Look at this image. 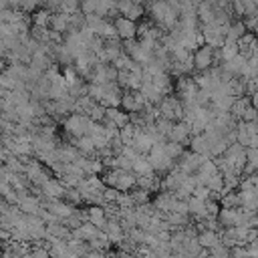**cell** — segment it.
I'll return each mask as SVG.
<instances>
[{"instance_id": "22", "label": "cell", "mask_w": 258, "mask_h": 258, "mask_svg": "<svg viewBox=\"0 0 258 258\" xmlns=\"http://www.w3.org/2000/svg\"><path fill=\"white\" fill-rule=\"evenodd\" d=\"M51 17L52 12L47 10V8H40L33 15V24H38V26H51Z\"/></svg>"}, {"instance_id": "7", "label": "cell", "mask_w": 258, "mask_h": 258, "mask_svg": "<svg viewBox=\"0 0 258 258\" xmlns=\"http://www.w3.org/2000/svg\"><path fill=\"white\" fill-rule=\"evenodd\" d=\"M189 139H192V129H189V125L186 123L184 119H182V121H175L173 127H172V131H170V135H168V141H173V143L184 145V143H188Z\"/></svg>"}, {"instance_id": "26", "label": "cell", "mask_w": 258, "mask_h": 258, "mask_svg": "<svg viewBox=\"0 0 258 258\" xmlns=\"http://www.w3.org/2000/svg\"><path fill=\"white\" fill-rule=\"evenodd\" d=\"M232 12H234L236 18L246 17V6H244L242 0H232Z\"/></svg>"}, {"instance_id": "20", "label": "cell", "mask_w": 258, "mask_h": 258, "mask_svg": "<svg viewBox=\"0 0 258 258\" xmlns=\"http://www.w3.org/2000/svg\"><path fill=\"white\" fill-rule=\"evenodd\" d=\"M220 206L222 208H242V200L238 192H226L220 198Z\"/></svg>"}, {"instance_id": "3", "label": "cell", "mask_w": 258, "mask_h": 258, "mask_svg": "<svg viewBox=\"0 0 258 258\" xmlns=\"http://www.w3.org/2000/svg\"><path fill=\"white\" fill-rule=\"evenodd\" d=\"M147 159H149V164H152L155 173H168L175 168V159H172L168 155L164 143H155L152 147V152L147 154Z\"/></svg>"}, {"instance_id": "21", "label": "cell", "mask_w": 258, "mask_h": 258, "mask_svg": "<svg viewBox=\"0 0 258 258\" xmlns=\"http://www.w3.org/2000/svg\"><path fill=\"white\" fill-rule=\"evenodd\" d=\"M138 125H133V123H127L125 127H121L119 129V139L123 141L125 145H129L131 141H133V138H135V133H138Z\"/></svg>"}, {"instance_id": "17", "label": "cell", "mask_w": 258, "mask_h": 258, "mask_svg": "<svg viewBox=\"0 0 258 258\" xmlns=\"http://www.w3.org/2000/svg\"><path fill=\"white\" fill-rule=\"evenodd\" d=\"M87 222H91V224H95L97 228L103 230V226L107 224V212H105V208L103 206H91L87 210Z\"/></svg>"}, {"instance_id": "1", "label": "cell", "mask_w": 258, "mask_h": 258, "mask_svg": "<svg viewBox=\"0 0 258 258\" xmlns=\"http://www.w3.org/2000/svg\"><path fill=\"white\" fill-rule=\"evenodd\" d=\"M105 186L115 188L119 192H129L138 186V175L131 170H121V168H107V172L101 175Z\"/></svg>"}, {"instance_id": "14", "label": "cell", "mask_w": 258, "mask_h": 258, "mask_svg": "<svg viewBox=\"0 0 258 258\" xmlns=\"http://www.w3.org/2000/svg\"><path fill=\"white\" fill-rule=\"evenodd\" d=\"M105 119H109L111 123H115L119 129L125 127L127 123H131V115L125 109H119V107H109V109H107V117Z\"/></svg>"}, {"instance_id": "13", "label": "cell", "mask_w": 258, "mask_h": 258, "mask_svg": "<svg viewBox=\"0 0 258 258\" xmlns=\"http://www.w3.org/2000/svg\"><path fill=\"white\" fill-rule=\"evenodd\" d=\"M51 29L57 31V33H69L71 31V15H67V12H52L51 17Z\"/></svg>"}, {"instance_id": "18", "label": "cell", "mask_w": 258, "mask_h": 258, "mask_svg": "<svg viewBox=\"0 0 258 258\" xmlns=\"http://www.w3.org/2000/svg\"><path fill=\"white\" fill-rule=\"evenodd\" d=\"M252 103H250V99L244 95V97H236L234 99V103H232V107H230V115H232L236 121H240L242 119V115H244V111L248 109Z\"/></svg>"}, {"instance_id": "31", "label": "cell", "mask_w": 258, "mask_h": 258, "mask_svg": "<svg viewBox=\"0 0 258 258\" xmlns=\"http://www.w3.org/2000/svg\"><path fill=\"white\" fill-rule=\"evenodd\" d=\"M250 103H252L254 107H258V91H254V93H252V97H250Z\"/></svg>"}, {"instance_id": "11", "label": "cell", "mask_w": 258, "mask_h": 258, "mask_svg": "<svg viewBox=\"0 0 258 258\" xmlns=\"http://www.w3.org/2000/svg\"><path fill=\"white\" fill-rule=\"evenodd\" d=\"M188 208H189V214L194 218H208V200H202L198 196H189L188 198Z\"/></svg>"}, {"instance_id": "12", "label": "cell", "mask_w": 258, "mask_h": 258, "mask_svg": "<svg viewBox=\"0 0 258 258\" xmlns=\"http://www.w3.org/2000/svg\"><path fill=\"white\" fill-rule=\"evenodd\" d=\"M256 43H258V36L254 33H244L242 38L238 40V52H240L244 59H250L252 52H254Z\"/></svg>"}, {"instance_id": "10", "label": "cell", "mask_w": 258, "mask_h": 258, "mask_svg": "<svg viewBox=\"0 0 258 258\" xmlns=\"http://www.w3.org/2000/svg\"><path fill=\"white\" fill-rule=\"evenodd\" d=\"M189 147H192V152H194V154L212 157V143H210V139H208V135H206V133L192 135V139H189Z\"/></svg>"}, {"instance_id": "19", "label": "cell", "mask_w": 258, "mask_h": 258, "mask_svg": "<svg viewBox=\"0 0 258 258\" xmlns=\"http://www.w3.org/2000/svg\"><path fill=\"white\" fill-rule=\"evenodd\" d=\"M131 172L135 175H147V173H154V168H152V164H149L147 155H138V157H135V161H133Z\"/></svg>"}, {"instance_id": "8", "label": "cell", "mask_w": 258, "mask_h": 258, "mask_svg": "<svg viewBox=\"0 0 258 258\" xmlns=\"http://www.w3.org/2000/svg\"><path fill=\"white\" fill-rule=\"evenodd\" d=\"M40 192L45 194L47 200H65L67 194V186L63 184V180H49L47 184L40 186Z\"/></svg>"}, {"instance_id": "28", "label": "cell", "mask_w": 258, "mask_h": 258, "mask_svg": "<svg viewBox=\"0 0 258 258\" xmlns=\"http://www.w3.org/2000/svg\"><path fill=\"white\" fill-rule=\"evenodd\" d=\"M240 121H258V107H254V105H250L246 111H244V115H242V119Z\"/></svg>"}, {"instance_id": "32", "label": "cell", "mask_w": 258, "mask_h": 258, "mask_svg": "<svg viewBox=\"0 0 258 258\" xmlns=\"http://www.w3.org/2000/svg\"><path fill=\"white\" fill-rule=\"evenodd\" d=\"M2 8H10V2H8V0H0V10H2Z\"/></svg>"}, {"instance_id": "5", "label": "cell", "mask_w": 258, "mask_h": 258, "mask_svg": "<svg viewBox=\"0 0 258 258\" xmlns=\"http://www.w3.org/2000/svg\"><path fill=\"white\" fill-rule=\"evenodd\" d=\"M113 24H115V31H117V36L121 40H131V38H138V31H139V24L138 20H131L127 17H121L117 15L113 18Z\"/></svg>"}, {"instance_id": "4", "label": "cell", "mask_w": 258, "mask_h": 258, "mask_svg": "<svg viewBox=\"0 0 258 258\" xmlns=\"http://www.w3.org/2000/svg\"><path fill=\"white\" fill-rule=\"evenodd\" d=\"M157 107H159V117L170 119V121H182L184 119V103L180 97L166 95L164 101H161Z\"/></svg>"}, {"instance_id": "23", "label": "cell", "mask_w": 258, "mask_h": 258, "mask_svg": "<svg viewBox=\"0 0 258 258\" xmlns=\"http://www.w3.org/2000/svg\"><path fill=\"white\" fill-rule=\"evenodd\" d=\"M131 198H133V204H135V206H143V204L149 202V189L135 188L133 192H131Z\"/></svg>"}, {"instance_id": "29", "label": "cell", "mask_w": 258, "mask_h": 258, "mask_svg": "<svg viewBox=\"0 0 258 258\" xmlns=\"http://www.w3.org/2000/svg\"><path fill=\"white\" fill-rule=\"evenodd\" d=\"M31 258H52V256H51L49 248H45V246H36V248L31 250Z\"/></svg>"}, {"instance_id": "16", "label": "cell", "mask_w": 258, "mask_h": 258, "mask_svg": "<svg viewBox=\"0 0 258 258\" xmlns=\"http://www.w3.org/2000/svg\"><path fill=\"white\" fill-rule=\"evenodd\" d=\"M244 33H248V31H246V24H244L242 18H236L232 24L228 26V31H226V40H224V43H238Z\"/></svg>"}, {"instance_id": "9", "label": "cell", "mask_w": 258, "mask_h": 258, "mask_svg": "<svg viewBox=\"0 0 258 258\" xmlns=\"http://www.w3.org/2000/svg\"><path fill=\"white\" fill-rule=\"evenodd\" d=\"M135 152L138 154H141V155H147L149 152H152V147L155 145V141L152 139V135H149L147 131H143V129H138V133H135V138H133V141L129 143Z\"/></svg>"}, {"instance_id": "6", "label": "cell", "mask_w": 258, "mask_h": 258, "mask_svg": "<svg viewBox=\"0 0 258 258\" xmlns=\"http://www.w3.org/2000/svg\"><path fill=\"white\" fill-rule=\"evenodd\" d=\"M214 55H216V49L210 45H202L200 49L194 51V69L198 73L202 71H208L214 67Z\"/></svg>"}, {"instance_id": "15", "label": "cell", "mask_w": 258, "mask_h": 258, "mask_svg": "<svg viewBox=\"0 0 258 258\" xmlns=\"http://www.w3.org/2000/svg\"><path fill=\"white\" fill-rule=\"evenodd\" d=\"M198 242L202 244V248L212 250L218 246V244H222V236L216 232V230H204V232L198 234Z\"/></svg>"}, {"instance_id": "2", "label": "cell", "mask_w": 258, "mask_h": 258, "mask_svg": "<svg viewBox=\"0 0 258 258\" xmlns=\"http://www.w3.org/2000/svg\"><path fill=\"white\" fill-rule=\"evenodd\" d=\"M91 127H93V119L89 115H85V113H71L69 117L65 119V131L75 139L89 135Z\"/></svg>"}, {"instance_id": "27", "label": "cell", "mask_w": 258, "mask_h": 258, "mask_svg": "<svg viewBox=\"0 0 258 258\" xmlns=\"http://www.w3.org/2000/svg\"><path fill=\"white\" fill-rule=\"evenodd\" d=\"M40 4H43V8H47L51 12H59L63 0H40Z\"/></svg>"}, {"instance_id": "24", "label": "cell", "mask_w": 258, "mask_h": 258, "mask_svg": "<svg viewBox=\"0 0 258 258\" xmlns=\"http://www.w3.org/2000/svg\"><path fill=\"white\" fill-rule=\"evenodd\" d=\"M164 147H166V152H168V155H170L172 159H180V157L186 154V152H184V145L173 143V141H166Z\"/></svg>"}, {"instance_id": "25", "label": "cell", "mask_w": 258, "mask_h": 258, "mask_svg": "<svg viewBox=\"0 0 258 258\" xmlns=\"http://www.w3.org/2000/svg\"><path fill=\"white\" fill-rule=\"evenodd\" d=\"M244 24H246V31H248V33H254V34L258 36V15L246 17V18H244Z\"/></svg>"}, {"instance_id": "30", "label": "cell", "mask_w": 258, "mask_h": 258, "mask_svg": "<svg viewBox=\"0 0 258 258\" xmlns=\"http://www.w3.org/2000/svg\"><path fill=\"white\" fill-rule=\"evenodd\" d=\"M248 91H250V93L258 91V73L252 75V77H248Z\"/></svg>"}]
</instances>
